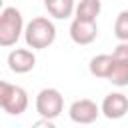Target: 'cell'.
<instances>
[{"label":"cell","mask_w":128,"mask_h":128,"mask_svg":"<svg viewBox=\"0 0 128 128\" xmlns=\"http://www.w3.org/2000/svg\"><path fill=\"white\" fill-rule=\"evenodd\" d=\"M100 114H102V108L90 98L74 100L68 108V116L76 124H92V122H96V118Z\"/></svg>","instance_id":"cell-5"},{"label":"cell","mask_w":128,"mask_h":128,"mask_svg":"<svg viewBox=\"0 0 128 128\" xmlns=\"http://www.w3.org/2000/svg\"><path fill=\"white\" fill-rule=\"evenodd\" d=\"M100 10H102L100 0H80L74 14L76 18H82V20H96Z\"/></svg>","instance_id":"cell-12"},{"label":"cell","mask_w":128,"mask_h":128,"mask_svg":"<svg viewBox=\"0 0 128 128\" xmlns=\"http://www.w3.org/2000/svg\"><path fill=\"white\" fill-rule=\"evenodd\" d=\"M24 40H26V46L32 48V50H44V48L52 46L54 40H56L54 22L48 20L46 16L32 18L24 28Z\"/></svg>","instance_id":"cell-1"},{"label":"cell","mask_w":128,"mask_h":128,"mask_svg":"<svg viewBox=\"0 0 128 128\" xmlns=\"http://www.w3.org/2000/svg\"><path fill=\"white\" fill-rule=\"evenodd\" d=\"M98 36V24L96 20H82V18H74L70 24V38L74 44L86 46L92 44Z\"/></svg>","instance_id":"cell-7"},{"label":"cell","mask_w":128,"mask_h":128,"mask_svg":"<svg viewBox=\"0 0 128 128\" xmlns=\"http://www.w3.org/2000/svg\"><path fill=\"white\" fill-rule=\"evenodd\" d=\"M24 18L16 6H6L0 14V46H14L24 34Z\"/></svg>","instance_id":"cell-2"},{"label":"cell","mask_w":128,"mask_h":128,"mask_svg":"<svg viewBox=\"0 0 128 128\" xmlns=\"http://www.w3.org/2000/svg\"><path fill=\"white\" fill-rule=\"evenodd\" d=\"M44 6L48 10V14L58 20H66L76 12L74 0H48V2H44Z\"/></svg>","instance_id":"cell-11"},{"label":"cell","mask_w":128,"mask_h":128,"mask_svg":"<svg viewBox=\"0 0 128 128\" xmlns=\"http://www.w3.org/2000/svg\"><path fill=\"white\" fill-rule=\"evenodd\" d=\"M64 110V96L56 88H42L36 94V112L44 118L56 120Z\"/></svg>","instance_id":"cell-4"},{"label":"cell","mask_w":128,"mask_h":128,"mask_svg":"<svg viewBox=\"0 0 128 128\" xmlns=\"http://www.w3.org/2000/svg\"><path fill=\"white\" fill-rule=\"evenodd\" d=\"M34 66H36V56L28 48H16L8 54V68L14 74H26L34 70Z\"/></svg>","instance_id":"cell-9"},{"label":"cell","mask_w":128,"mask_h":128,"mask_svg":"<svg viewBox=\"0 0 128 128\" xmlns=\"http://www.w3.org/2000/svg\"><path fill=\"white\" fill-rule=\"evenodd\" d=\"M112 56H114V68L108 76V82H112L118 88L128 86V42H120L114 48Z\"/></svg>","instance_id":"cell-6"},{"label":"cell","mask_w":128,"mask_h":128,"mask_svg":"<svg viewBox=\"0 0 128 128\" xmlns=\"http://www.w3.org/2000/svg\"><path fill=\"white\" fill-rule=\"evenodd\" d=\"M54 128V120L52 118H44L42 116V120H38V122H34V128Z\"/></svg>","instance_id":"cell-14"},{"label":"cell","mask_w":128,"mask_h":128,"mask_svg":"<svg viewBox=\"0 0 128 128\" xmlns=\"http://www.w3.org/2000/svg\"><path fill=\"white\" fill-rule=\"evenodd\" d=\"M114 36L120 42H128V10H120L114 22Z\"/></svg>","instance_id":"cell-13"},{"label":"cell","mask_w":128,"mask_h":128,"mask_svg":"<svg viewBox=\"0 0 128 128\" xmlns=\"http://www.w3.org/2000/svg\"><path fill=\"white\" fill-rule=\"evenodd\" d=\"M44 2H48V0H44Z\"/></svg>","instance_id":"cell-15"},{"label":"cell","mask_w":128,"mask_h":128,"mask_svg":"<svg viewBox=\"0 0 128 128\" xmlns=\"http://www.w3.org/2000/svg\"><path fill=\"white\" fill-rule=\"evenodd\" d=\"M112 68H114V56H112V54H98V56H94V58L90 60V64H88L90 74H92L94 78H104V80H108Z\"/></svg>","instance_id":"cell-10"},{"label":"cell","mask_w":128,"mask_h":128,"mask_svg":"<svg viewBox=\"0 0 128 128\" xmlns=\"http://www.w3.org/2000/svg\"><path fill=\"white\" fill-rule=\"evenodd\" d=\"M0 106L10 116H20L28 108V94L22 86L0 82Z\"/></svg>","instance_id":"cell-3"},{"label":"cell","mask_w":128,"mask_h":128,"mask_svg":"<svg viewBox=\"0 0 128 128\" xmlns=\"http://www.w3.org/2000/svg\"><path fill=\"white\" fill-rule=\"evenodd\" d=\"M102 114L108 120H120L128 112V96L122 92H110L102 100Z\"/></svg>","instance_id":"cell-8"}]
</instances>
